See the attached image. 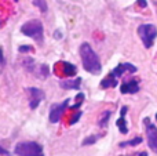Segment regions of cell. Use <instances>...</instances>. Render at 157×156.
Returning a JSON list of instances; mask_svg holds the SVG:
<instances>
[{"mask_svg": "<svg viewBox=\"0 0 157 156\" xmlns=\"http://www.w3.org/2000/svg\"><path fill=\"white\" fill-rule=\"evenodd\" d=\"M80 57H81V62L83 66L87 72L92 75H98L102 71V65L98 54L92 50V47L88 43H83L80 46Z\"/></svg>", "mask_w": 157, "mask_h": 156, "instance_id": "6da1fadb", "label": "cell"}, {"mask_svg": "<svg viewBox=\"0 0 157 156\" xmlns=\"http://www.w3.org/2000/svg\"><path fill=\"white\" fill-rule=\"evenodd\" d=\"M21 33H24L28 37H32L39 44H41L44 40V28L40 19H30L25 22L21 26Z\"/></svg>", "mask_w": 157, "mask_h": 156, "instance_id": "7a4b0ae2", "label": "cell"}, {"mask_svg": "<svg viewBox=\"0 0 157 156\" xmlns=\"http://www.w3.org/2000/svg\"><path fill=\"white\" fill-rule=\"evenodd\" d=\"M14 152L17 156H44L43 146L35 141H24L15 145Z\"/></svg>", "mask_w": 157, "mask_h": 156, "instance_id": "3957f363", "label": "cell"}, {"mask_svg": "<svg viewBox=\"0 0 157 156\" xmlns=\"http://www.w3.org/2000/svg\"><path fill=\"white\" fill-rule=\"evenodd\" d=\"M138 35L144 41V46L146 49H150L155 43V39L157 37V28L152 24H144L139 25L138 28Z\"/></svg>", "mask_w": 157, "mask_h": 156, "instance_id": "277c9868", "label": "cell"}, {"mask_svg": "<svg viewBox=\"0 0 157 156\" xmlns=\"http://www.w3.org/2000/svg\"><path fill=\"white\" fill-rule=\"evenodd\" d=\"M145 126H146V137H147V145L152 151L157 152V127L150 122L149 118L144 120Z\"/></svg>", "mask_w": 157, "mask_h": 156, "instance_id": "5b68a950", "label": "cell"}, {"mask_svg": "<svg viewBox=\"0 0 157 156\" xmlns=\"http://www.w3.org/2000/svg\"><path fill=\"white\" fill-rule=\"evenodd\" d=\"M68 105H69V99H65V101L61 102V104L51 105V108H50V116H48L50 122H51V123H58V122L62 119V115L65 113Z\"/></svg>", "mask_w": 157, "mask_h": 156, "instance_id": "8992f818", "label": "cell"}, {"mask_svg": "<svg viewBox=\"0 0 157 156\" xmlns=\"http://www.w3.org/2000/svg\"><path fill=\"white\" fill-rule=\"evenodd\" d=\"M28 93L30 94L29 99V108L30 109H36L40 105V102L44 99V91L37 87H28Z\"/></svg>", "mask_w": 157, "mask_h": 156, "instance_id": "52a82bcc", "label": "cell"}, {"mask_svg": "<svg viewBox=\"0 0 157 156\" xmlns=\"http://www.w3.org/2000/svg\"><path fill=\"white\" fill-rule=\"evenodd\" d=\"M124 72H130V73H135L136 72V66H134L132 64H120V65H117L116 68L113 69V72H112V75H113L114 77H119L121 76Z\"/></svg>", "mask_w": 157, "mask_h": 156, "instance_id": "ba28073f", "label": "cell"}, {"mask_svg": "<svg viewBox=\"0 0 157 156\" xmlns=\"http://www.w3.org/2000/svg\"><path fill=\"white\" fill-rule=\"evenodd\" d=\"M120 91L123 94H135L139 91V84L135 79L132 80H128V82H124L120 87Z\"/></svg>", "mask_w": 157, "mask_h": 156, "instance_id": "9c48e42d", "label": "cell"}, {"mask_svg": "<svg viewBox=\"0 0 157 156\" xmlns=\"http://www.w3.org/2000/svg\"><path fill=\"white\" fill-rule=\"evenodd\" d=\"M59 84H61V87L65 88V90H77V88H80L81 79L77 77V79H72V80H62Z\"/></svg>", "mask_w": 157, "mask_h": 156, "instance_id": "30bf717a", "label": "cell"}, {"mask_svg": "<svg viewBox=\"0 0 157 156\" xmlns=\"http://www.w3.org/2000/svg\"><path fill=\"white\" fill-rule=\"evenodd\" d=\"M117 86V80L116 77L113 76V75H109L108 77H105V79L101 82V87L102 88H109V87H116Z\"/></svg>", "mask_w": 157, "mask_h": 156, "instance_id": "8fae6325", "label": "cell"}, {"mask_svg": "<svg viewBox=\"0 0 157 156\" xmlns=\"http://www.w3.org/2000/svg\"><path fill=\"white\" fill-rule=\"evenodd\" d=\"M62 66H63V73H65L66 76L72 77V76H75V75L77 73V68L73 65V64H71V62H62Z\"/></svg>", "mask_w": 157, "mask_h": 156, "instance_id": "7c38bea8", "label": "cell"}, {"mask_svg": "<svg viewBox=\"0 0 157 156\" xmlns=\"http://www.w3.org/2000/svg\"><path fill=\"white\" fill-rule=\"evenodd\" d=\"M116 126L119 127V130H120V133H121V134H127V133H128L127 123H125L124 115H120V118L117 119V122H116Z\"/></svg>", "mask_w": 157, "mask_h": 156, "instance_id": "4fadbf2b", "label": "cell"}, {"mask_svg": "<svg viewBox=\"0 0 157 156\" xmlns=\"http://www.w3.org/2000/svg\"><path fill=\"white\" fill-rule=\"evenodd\" d=\"M33 4H35L41 13H47V10H48V6H47L46 0H33Z\"/></svg>", "mask_w": 157, "mask_h": 156, "instance_id": "5bb4252c", "label": "cell"}, {"mask_svg": "<svg viewBox=\"0 0 157 156\" xmlns=\"http://www.w3.org/2000/svg\"><path fill=\"white\" fill-rule=\"evenodd\" d=\"M101 137H102L101 134H99V135H90V137L84 138V141L81 142V145H83V146H86V145H92V144L97 142V141L99 140Z\"/></svg>", "mask_w": 157, "mask_h": 156, "instance_id": "9a60e30c", "label": "cell"}, {"mask_svg": "<svg viewBox=\"0 0 157 156\" xmlns=\"http://www.w3.org/2000/svg\"><path fill=\"white\" fill-rule=\"evenodd\" d=\"M142 142V138L141 137H136V138H132V140L130 141H125V142H121L120 144V146H135V145H139V144Z\"/></svg>", "mask_w": 157, "mask_h": 156, "instance_id": "2e32d148", "label": "cell"}, {"mask_svg": "<svg viewBox=\"0 0 157 156\" xmlns=\"http://www.w3.org/2000/svg\"><path fill=\"white\" fill-rule=\"evenodd\" d=\"M110 115H112V112L110 111H106V112H103V115H102V118H101V120H99V127H106V124H108V122H109V118H110Z\"/></svg>", "mask_w": 157, "mask_h": 156, "instance_id": "e0dca14e", "label": "cell"}, {"mask_svg": "<svg viewBox=\"0 0 157 156\" xmlns=\"http://www.w3.org/2000/svg\"><path fill=\"white\" fill-rule=\"evenodd\" d=\"M40 76L43 77V79H46V77L48 76V66L47 65H41L40 66Z\"/></svg>", "mask_w": 157, "mask_h": 156, "instance_id": "ac0fdd59", "label": "cell"}, {"mask_svg": "<svg viewBox=\"0 0 157 156\" xmlns=\"http://www.w3.org/2000/svg\"><path fill=\"white\" fill-rule=\"evenodd\" d=\"M81 115H83V113H81L80 111H78V112L76 113V115H75V116H72V119H71V122H69V124H75V123H77V122H78V119L81 118Z\"/></svg>", "mask_w": 157, "mask_h": 156, "instance_id": "d6986e66", "label": "cell"}, {"mask_svg": "<svg viewBox=\"0 0 157 156\" xmlns=\"http://www.w3.org/2000/svg\"><path fill=\"white\" fill-rule=\"evenodd\" d=\"M18 51L19 53H30V51H33V47L32 46H21L18 49Z\"/></svg>", "mask_w": 157, "mask_h": 156, "instance_id": "ffe728a7", "label": "cell"}, {"mask_svg": "<svg viewBox=\"0 0 157 156\" xmlns=\"http://www.w3.org/2000/svg\"><path fill=\"white\" fill-rule=\"evenodd\" d=\"M138 4L141 6L142 8H145V7H147V2L146 0H138Z\"/></svg>", "mask_w": 157, "mask_h": 156, "instance_id": "44dd1931", "label": "cell"}, {"mask_svg": "<svg viewBox=\"0 0 157 156\" xmlns=\"http://www.w3.org/2000/svg\"><path fill=\"white\" fill-rule=\"evenodd\" d=\"M8 155H10V152H7L4 148L0 146V156H8Z\"/></svg>", "mask_w": 157, "mask_h": 156, "instance_id": "7402d4cb", "label": "cell"}, {"mask_svg": "<svg viewBox=\"0 0 157 156\" xmlns=\"http://www.w3.org/2000/svg\"><path fill=\"white\" fill-rule=\"evenodd\" d=\"M0 64H4V55H3V49L0 47Z\"/></svg>", "mask_w": 157, "mask_h": 156, "instance_id": "603a6c76", "label": "cell"}, {"mask_svg": "<svg viewBox=\"0 0 157 156\" xmlns=\"http://www.w3.org/2000/svg\"><path fill=\"white\" fill-rule=\"evenodd\" d=\"M55 37H57V39H61V37H62V35H61L59 30H55Z\"/></svg>", "mask_w": 157, "mask_h": 156, "instance_id": "cb8c5ba5", "label": "cell"}, {"mask_svg": "<svg viewBox=\"0 0 157 156\" xmlns=\"http://www.w3.org/2000/svg\"><path fill=\"white\" fill-rule=\"evenodd\" d=\"M138 156H147V152H141Z\"/></svg>", "mask_w": 157, "mask_h": 156, "instance_id": "d4e9b609", "label": "cell"}, {"mask_svg": "<svg viewBox=\"0 0 157 156\" xmlns=\"http://www.w3.org/2000/svg\"><path fill=\"white\" fill-rule=\"evenodd\" d=\"M156 118H157V113H156Z\"/></svg>", "mask_w": 157, "mask_h": 156, "instance_id": "484cf974", "label": "cell"}]
</instances>
